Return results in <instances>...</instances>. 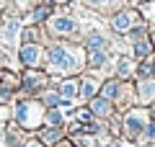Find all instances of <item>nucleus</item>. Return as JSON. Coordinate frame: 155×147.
Wrapping results in <instances>:
<instances>
[{"label": "nucleus", "instance_id": "nucleus-1", "mask_svg": "<svg viewBox=\"0 0 155 147\" xmlns=\"http://www.w3.org/2000/svg\"><path fill=\"white\" fill-rule=\"evenodd\" d=\"M49 60H52V65H54L57 70H72V67H75V60L70 57V52H67L65 47H54L49 52Z\"/></svg>", "mask_w": 155, "mask_h": 147}, {"label": "nucleus", "instance_id": "nucleus-2", "mask_svg": "<svg viewBox=\"0 0 155 147\" xmlns=\"http://www.w3.org/2000/svg\"><path fill=\"white\" fill-rule=\"evenodd\" d=\"M16 116H18V121L26 124V126H34L39 121V119H34V116H36V106H34V103H21L16 109Z\"/></svg>", "mask_w": 155, "mask_h": 147}, {"label": "nucleus", "instance_id": "nucleus-3", "mask_svg": "<svg viewBox=\"0 0 155 147\" xmlns=\"http://www.w3.org/2000/svg\"><path fill=\"white\" fill-rule=\"evenodd\" d=\"M39 57H41L39 47H23V49H21V60L26 62V65H36Z\"/></svg>", "mask_w": 155, "mask_h": 147}, {"label": "nucleus", "instance_id": "nucleus-4", "mask_svg": "<svg viewBox=\"0 0 155 147\" xmlns=\"http://www.w3.org/2000/svg\"><path fill=\"white\" fill-rule=\"evenodd\" d=\"M52 28L60 31V34H70V31H75V28H78V23L72 21V18H57V21L52 23Z\"/></svg>", "mask_w": 155, "mask_h": 147}, {"label": "nucleus", "instance_id": "nucleus-5", "mask_svg": "<svg viewBox=\"0 0 155 147\" xmlns=\"http://www.w3.org/2000/svg\"><path fill=\"white\" fill-rule=\"evenodd\" d=\"M111 26H114L116 31H127V28L132 26V13H119V16L111 21Z\"/></svg>", "mask_w": 155, "mask_h": 147}, {"label": "nucleus", "instance_id": "nucleus-6", "mask_svg": "<svg viewBox=\"0 0 155 147\" xmlns=\"http://www.w3.org/2000/svg\"><path fill=\"white\" fill-rule=\"evenodd\" d=\"M142 126H145L142 116H140V114H129V119H127V129H129V134H137V132H142Z\"/></svg>", "mask_w": 155, "mask_h": 147}, {"label": "nucleus", "instance_id": "nucleus-7", "mask_svg": "<svg viewBox=\"0 0 155 147\" xmlns=\"http://www.w3.org/2000/svg\"><path fill=\"white\" fill-rule=\"evenodd\" d=\"M140 96H142V101H153L155 98V83H140Z\"/></svg>", "mask_w": 155, "mask_h": 147}, {"label": "nucleus", "instance_id": "nucleus-8", "mask_svg": "<svg viewBox=\"0 0 155 147\" xmlns=\"http://www.w3.org/2000/svg\"><path fill=\"white\" fill-rule=\"evenodd\" d=\"M104 62H106V54H104V52H93V54H91V65H93V67H101Z\"/></svg>", "mask_w": 155, "mask_h": 147}, {"label": "nucleus", "instance_id": "nucleus-9", "mask_svg": "<svg viewBox=\"0 0 155 147\" xmlns=\"http://www.w3.org/2000/svg\"><path fill=\"white\" fill-rule=\"evenodd\" d=\"M16 31H18V23L11 21V23L5 26V39H8V41H13V39H16Z\"/></svg>", "mask_w": 155, "mask_h": 147}, {"label": "nucleus", "instance_id": "nucleus-10", "mask_svg": "<svg viewBox=\"0 0 155 147\" xmlns=\"http://www.w3.org/2000/svg\"><path fill=\"white\" fill-rule=\"evenodd\" d=\"M75 90H78L75 83H65V85H62V96H65V98H72V96H75Z\"/></svg>", "mask_w": 155, "mask_h": 147}, {"label": "nucleus", "instance_id": "nucleus-11", "mask_svg": "<svg viewBox=\"0 0 155 147\" xmlns=\"http://www.w3.org/2000/svg\"><path fill=\"white\" fill-rule=\"evenodd\" d=\"M116 90H119V83H109V85L104 88V98H114Z\"/></svg>", "mask_w": 155, "mask_h": 147}, {"label": "nucleus", "instance_id": "nucleus-12", "mask_svg": "<svg viewBox=\"0 0 155 147\" xmlns=\"http://www.w3.org/2000/svg\"><path fill=\"white\" fill-rule=\"evenodd\" d=\"M88 47H91V49H96V47H104V36H101V34H93V36L88 39Z\"/></svg>", "mask_w": 155, "mask_h": 147}, {"label": "nucleus", "instance_id": "nucleus-13", "mask_svg": "<svg viewBox=\"0 0 155 147\" xmlns=\"http://www.w3.org/2000/svg\"><path fill=\"white\" fill-rule=\"evenodd\" d=\"M41 77H44V75H28L26 85H28V88H34V85H36V88H39V85H41V83H44V80H41Z\"/></svg>", "mask_w": 155, "mask_h": 147}, {"label": "nucleus", "instance_id": "nucleus-14", "mask_svg": "<svg viewBox=\"0 0 155 147\" xmlns=\"http://www.w3.org/2000/svg\"><path fill=\"white\" fill-rule=\"evenodd\" d=\"M47 119H49V124H60L62 116H60V111H49V114H47Z\"/></svg>", "mask_w": 155, "mask_h": 147}, {"label": "nucleus", "instance_id": "nucleus-15", "mask_svg": "<svg viewBox=\"0 0 155 147\" xmlns=\"http://www.w3.org/2000/svg\"><path fill=\"white\" fill-rule=\"evenodd\" d=\"M147 52H150V44H145V41H142V44H137V54H140V57H145Z\"/></svg>", "mask_w": 155, "mask_h": 147}, {"label": "nucleus", "instance_id": "nucleus-16", "mask_svg": "<svg viewBox=\"0 0 155 147\" xmlns=\"http://www.w3.org/2000/svg\"><path fill=\"white\" fill-rule=\"evenodd\" d=\"M106 109H109V106H106L104 101H96L93 103V111H98V114H106Z\"/></svg>", "mask_w": 155, "mask_h": 147}, {"label": "nucleus", "instance_id": "nucleus-17", "mask_svg": "<svg viewBox=\"0 0 155 147\" xmlns=\"http://www.w3.org/2000/svg\"><path fill=\"white\" fill-rule=\"evenodd\" d=\"M83 96H85V98L93 96V83H85V85H83Z\"/></svg>", "mask_w": 155, "mask_h": 147}, {"label": "nucleus", "instance_id": "nucleus-18", "mask_svg": "<svg viewBox=\"0 0 155 147\" xmlns=\"http://www.w3.org/2000/svg\"><path fill=\"white\" fill-rule=\"evenodd\" d=\"M129 70H132V65H129V62H122V65H119V75H127Z\"/></svg>", "mask_w": 155, "mask_h": 147}, {"label": "nucleus", "instance_id": "nucleus-19", "mask_svg": "<svg viewBox=\"0 0 155 147\" xmlns=\"http://www.w3.org/2000/svg\"><path fill=\"white\" fill-rule=\"evenodd\" d=\"M44 16H47V8H39V11L34 13V18H36V21H41V18H44Z\"/></svg>", "mask_w": 155, "mask_h": 147}, {"label": "nucleus", "instance_id": "nucleus-20", "mask_svg": "<svg viewBox=\"0 0 155 147\" xmlns=\"http://www.w3.org/2000/svg\"><path fill=\"white\" fill-rule=\"evenodd\" d=\"M23 36H26V41H31V39L36 36V34H34V28H26V31H23Z\"/></svg>", "mask_w": 155, "mask_h": 147}, {"label": "nucleus", "instance_id": "nucleus-21", "mask_svg": "<svg viewBox=\"0 0 155 147\" xmlns=\"http://www.w3.org/2000/svg\"><path fill=\"white\" fill-rule=\"evenodd\" d=\"M88 3H93V5H109V3H114V0H88Z\"/></svg>", "mask_w": 155, "mask_h": 147}, {"label": "nucleus", "instance_id": "nucleus-22", "mask_svg": "<svg viewBox=\"0 0 155 147\" xmlns=\"http://www.w3.org/2000/svg\"><path fill=\"white\" fill-rule=\"evenodd\" d=\"M54 137H57L54 132H47V134H44V142H54Z\"/></svg>", "mask_w": 155, "mask_h": 147}, {"label": "nucleus", "instance_id": "nucleus-23", "mask_svg": "<svg viewBox=\"0 0 155 147\" xmlns=\"http://www.w3.org/2000/svg\"><path fill=\"white\" fill-rule=\"evenodd\" d=\"M147 137H150V139H155V124L147 126Z\"/></svg>", "mask_w": 155, "mask_h": 147}, {"label": "nucleus", "instance_id": "nucleus-24", "mask_svg": "<svg viewBox=\"0 0 155 147\" xmlns=\"http://www.w3.org/2000/svg\"><path fill=\"white\" fill-rule=\"evenodd\" d=\"M142 147H153V145H142Z\"/></svg>", "mask_w": 155, "mask_h": 147}, {"label": "nucleus", "instance_id": "nucleus-25", "mask_svg": "<svg viewBox=\"0 0 155 147\" xmlns=\"http://www.w3.org/2000/svg\"><path fill=\"white\" fill-rule=\"evenodd\" d=\"M0 137H3V129H0Z\"/></svg>", "mask_w": 155, "mask_h": 147}, {"label": "nucleus", "instance_id": "nucleus-26", "mask_svg": "<svg viewBox=\"0 0 155 147\" xmlns=\"http://www.w3.org/2000/svg\"><path fill=\"white\" fill-rule=\"evenodd\" d=\"M153 36H155V31H153Z\"/></svg>", "mask_w": 155, "mask_h": 147}]
</instances>
